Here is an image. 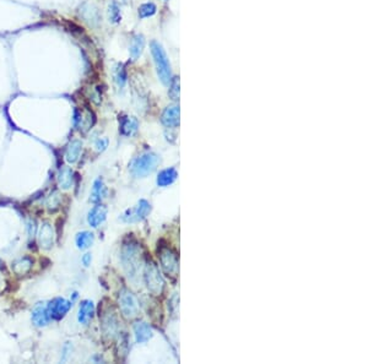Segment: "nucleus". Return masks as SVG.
Returning <instances> with one entry per match:
<instances>
[{"instance_id":"obj_1","label":"nucleus","mask_w":368,"mask_h":364,"mask_svg":"<svg viewBox=\"0 0 368 364\" xmlns=\"http://www.w3.org/2000/svg\"><path fill=\"white\" fill-rule=\"evenodd\" d=\"M141 245L135 239H128L123 243L121 249V263L128 279L138 282L140 277L143 258H141Z\"/></svg>"},{"instance_id":"obj_2","label":"nucleus","mask_w":368,"mask_h":364,"mask_svg":"<svg viewBox=\"0 0 368 364\" xmlns=\"http://www.w3.org/2000/svg\"><path fill=\"white\" fill-rule=\"evenodd\" d=\"M159 164V155L155 152H144V154L131 160L130 164H129V172L134 178L141 179V178H146L152 174L157 169Z\"/></svg>"},{"instance_id":"obj_3","label":"nucleus","mask_w":368,"mask_h":364,"mask_svg":"<svg viewBox=\"0 0 368 364\" xmlns=\"http://www.w3.org/2000/svg\"><path fill=\"white\" fill-rule=\"evenodd\" d=\"M150 49H151V54L152 58H154V63L155 66H156L157 76H159L160 81L162 82V85L168 86L173 76H172L171 64H169V59L167 57L166 50L164 49L162 44H160L156 40H152L150 43Z\"/></svg>"},{"instance_id":"obj_4","label":"nucleus","mask_w":368,"mask_h":364,"mask_svg":"<svg viewBox=\"0 0 368 364\" xmlns=\"http://www.w3.org/2000/svg\"><path fill=\"white\" fill-rule=\"evenodd\" d=\"M143 279L146 284L147 291L150 293L154 294V296H161L164 293L166 282H164V276L160 271V267L152 260H147L144 264Z\"/></svg>"},{"instance_id":"obj_5","label":"nucleus","mask_w":368,"mask_h":364,"mask_svg":"<svg viewBox=\"0 0 368 364\" xmlns=\"http://www.w3.org/2000/svg\"><path fill=\"white\" fill-rule=\"evenodd\" d=\"M118 305L121 309L122 315L125 319H134L139 315L140 312V307H139V302L136 299L135 294L128 288L121 289L118 294Z\"/></svg>"},{"instance_id":"obj_6","label":"nucleus","mask_w":368,"mask_h":364,"mask_svg":"<svg viewBox=\"0 0 368 364\" xmlns=\"http://www.w3.org/2000/svg\"><path fill=\"white\" fill-rule=\"evenodd\" d=\"M151 210H152L151 203H150L147 200H145V199H141V200L138 201L135 207L129 208V210H126L125 212L122 213L121 220L126 223L139 222V221L145 220L147 216L150 215Z\"/></svg>"},{"instance_id":"obj_7","label":"nucleus","mask_w":368,"mask_h":364,"mask_svg":"<svg viewBox=\"0 0 368 364\" xmlns=\"http://www.w3.org/2000/svg\"><path fill=\"white\" fill-rule=\"evenodd\" d=\"M159 260L162 270L167 275H177L179 269V259L176 251L172 250L168 246H162L159 249Z\"/></svg>"},{"instance_id":"obj_8","label":"nucleus","mask_w":368,"mask_h":364,"mask_svg":"<svg viewBox=\"0 0 368 364\" xmlns=\"http://www.w3.org/2000/svg\"><path fill=\"white\" fill-rule=\"evenodd\" d=\"M72 307L73 302H69L65 298L57 297L50 300L49 304H47L48 315H49L50 320L59 322V320H62L68 314V312H69Z\"/></svg>"},{"instance_id":"obj_9","label":"nucleus","mask_w":368,"mask_h":364,"mask_svg":"<svg viewBox=\"0 0 368 364\" xmlns=\"http://www.w3.org/2000/svg\"><path fill=\"white\" fill-rule=\"evenodd\" d=\"M96 121V117L91 109H79L74 111V125L80 131L86 132L90 130Z\"/></svg>"},{"instance_id":"obj_10","label":"nucleus","mask_w":368,"mask_h":364,"mask_svg":"<svg viewBox=\"0 0 368 364\" xmlns=\"http://www.w3.org/2000/svg\"><path fill=\"white\" fill-rule=\"evenodd\" d=\"M101 320V329H102L105 336L108 338H114L119 335V322L117 315L113 312L103 313L102 317H100Z\"/></svg>"},{"instance_id":"obj_11","label":"nucleus","mask_w":368,"mask_h":364,"mask_svg":"<svg viewBox=\"0 0 368 364\" xmlns=\"http://www.w3.org/2000/svg\"><path fill=\"white\" fill-rule=\"evenodd\" d=\"M181 117V109L177 104H172L164 108L161 116V123L162 125L166 126L167 129H174L179 125V119Z\"/></svg>"},{"instance_id":"obj_12","label":"nucleus","mask_w":368,"mask_h":364,"mask_svg":"<svg viewBox=\"0 0 368 364\" xmlns=\"http://www.w3.org/2000/svg\"><path fill=\"white\" fill-rule=\"evenodd\" d=\"M55 234L53 226L49 222H43L38 232V243L43 250H50L54 245Z\"/></svg>"},{"instance_id":"obj_13","label":"nucleus","mask_w":368,"mask_h":364,"mask_svg":"<svg viewBox=\"0 0 368 364\" xmlns=\"http://www.w3.org/2000/svg\"><path fill=\"white\" fill-rule=\"evenodd\" d=\"M108 208L102 202L96 203L87 213V223L92 228H97L107 220Z\"/></svg>"},{"instance_id":"obj_14","label":"nucleus","mask_w":368,"mask_h":364,"mask_svg":"<svg viewBox=\"0 0 368 364\" xmlns=\"http://www.w3.org/2000/svg\"><path fill=\"white\" fill-rule=\"evenodd\" d=\"M134 337L136 343H146L154 337V329L151 325L146 322H136L133 325Z\"/></svg>"},{"instance_id":"obj_15","label":"nucleus","mask_w":368,"mask_h":364,"mask_svg":"<svg viewBox=\"0 0 368 364\" xmlns=\"http://www.w3.org/2000/svg\"><path fill=\"white\" fill-rule=\"evenodd\" d=\"M50 318L48 315L47 304L44 302L37 303L35 308L32 309V323L37 327H44L49 324Z\"/></svg>"},{"instance_id":"obj_16","label":"nucleus","mask_w":368,"mask_h":364,"mask_svg":"<svg viewBox=\"0 0 368 364\" xmlns=\"http://www.w3.org/2000/svg\"><path fill=\"white\" fill-rule=\"evenodd\" d=\"M95 315V304L92 300L85 299L80 303L78 312V322L81 325H88Z\"/></svg>"},{"instance_id":"obj_17","label":"nucleus","mask_w":368,"mask_h":364,"mask_svg":"<svg viewBox=\"0 0 368 364\" xmlns=\"http://www.w3.org/2000/svg\"><path fill=\"white\" fill-rule=\"evenodd\" d=\"M178 178V172L174 167L164 168V169L160 170L159 174L156 177V184L160 188H167L169 185L173 184Z\"/></svg>"},{"instance_id":"obj_18","label":"nucleus","mask_w":368,"mask_h":364,"mask_svg":"<svg viewBox=\"0 0 368 364\" xmlns=\"http://www.w3.org/2000/svg\"><path fill=\"white\" fill-rule=\"evenodd\" d=\"M81 151H82V142L78 139L72 140L65 149V161L69 164H75L80 159Z\"/></svg>"},{"instance_id":"obj_19","label":"nucleus","mask_w":368,"mask_h":364,"mask_svg":"<svg viewBox=\"0 0 368 364\" xmlns=\"http://www.w3.org/2000/svg\"><path fill=\"white\" fill-rule=\"evenodd\" d=\"M139 130V121L135 117H123L119 125V132L125 137H131Z\"/></svg>"},{"instance_id":"obj_20","label":"nucleus","mask_w":368,"mask_h":364,"mask_svg":"<svg viewBox=\"0 0 368 364\" xmlns=\"http://www.w3.org/2000/svg\"><path fill=\"white\" fill-rule=\"evenodd\" d=\"M107 197H108V188L106 187L105 182H103L101 178H97V179L93 182L90 200L92 201L93 203H100V202H102L105 199H107Z\"/></svg>"},{"instance_id":"obj_21","label":"nucleus","mask_w":368,"mask_h":364,"mask_svg":"<svg viewBox=\"0 0 368 364\" xmlns=\"http://www.w3.org/2000/svg\"><path fill=\"white\" fill-rule=\"evenodd\" d=\"M58 185H59L60 189L63 190H68L73 187L74 183V172L70 167H67V165H63L62 168L58 172Z\"/></svg>"},{"instance_id":"obj_22","label":"nucleus","mask_w":368,"mask_h":364,"mask_svg":"<svg viewBox=\"0 0 368 364\" xmlns=\"http://www.w3.org/2000/svg\"><path fill=\"white\" fill-rule=\"evenodd\" d=\"M93 242H95V234L90 231H81L75 237V244L80 250H86V249L91 248Z\"/></svg>"},{"instance_id":"obj_23","label":"nucleus","mask_w":368,"mask_h":364,"mask_svg":"<svg viewBox=\"0 0 368 364\" xmlns=\"http://www.w3.org/2000/svg\"><path fill=\"white\" fill-rule=\"evenodd\" d=\"M34 260L30 256H21L11 263V270L16 275H25L32 269Z\"/></svg>"},{"instance_id":"obj_24","label":"nucleus","mask_w":368,"mask_h":364,"mask_svg":"<svg viewBox=\"0 0 368 364\" xmlns=\"http://www.w3.org/2000/svg\"><path fill=\"white\" fill-rule=\"evenodd\" d=\"M80 15L83 17L86 22H88L90 25L95 26L100 21V14H98V10L96 9L93 5L85 4L81 6L80 9Z\"/></svg>"},{"instance_id":"obj_25","label":"nucleus","mask_w":368,"mask_h":364,"mask_svg":"<svg viewBox=\"0 0 368 364\" xmlns=\"http://www.w3.org/2000/svg\"><path fill=\"white\" fill-rule=\"evenodd\" d=\"M144 48H145V37L143 35H136L134 36L133 40H131L130 48H129V53H130L131 60H138V58L140 57L141 53H143Z\"/></svg>"},{"instance_id":"obj_26","label":"nucleus","mask_w":368,"mask_h":364,"mask_svg":"<svg viewBox=\"0 0 368 364\" xmlns=\"http://www.w3.org/2000/svg\"><path fill=\"white\" fill-rule=\"evenodd\" d=\"M108 19H110V22H112V24H119L121 22V5L118 4L117 0H111L110 5H108Z\"/></svg>"},{"instance_id":"obj_27","label":"nucleus","mask_w":368,"mask_h":364,"mask_svg":"<svg viewBox=\"0 0 368 364\" xmlns=\"http://www.w3.org/2000/svg\"><path fill=\"white\" fill-rule=\"evenodd\" d=\"M114 81H116L118 88L125 87L126 82H128V74H126L124 65L118 64L114 69Z\"/></svg>"},{"instance_id":"obj_28","label":"nucleus","mask_w":368,"mask_h":364,"mask_svg":"<svg viewBox=\"0 0 368 364\" xmlns=\"http://www.w3.org/2000/svg\"><path fill=\"white\" fill-rule=\"evenodd\" d=\"M157 12V6L155 2L150 1V2H145V4L140 5L139 6V17L140 19H147V17H151L154 16L155 14Z\"/></svg>"},{"instance_id":"obj_29","label":"nucleus","mask_w":368,"mask_h":364,"mask_svg":"<svg viewBox=\"0 0 368 364\" xmlns=\"http://www.w3.org/2000/svg\"><path fill=\"white\" fill-rule=\"evenodd\" d=\"M168 96L172 101H178L179 99V91H181V85H179V78L173 76L168 85Z\"/></svg>"},{"instance_id":"obj_30","label":"nucleus","mask_w":368,"mask_h":364,"mask_svg":"<svg viewBox=\"0 0 368 364\" xmlns=\"http://www.w3.org/2000/svg\"><path fill=\"white\" fill-rule=\"evenodd\" d=\"M60 205V195L59 193L54 192L49 195L47 199H45V206L49 211H55L59 208Z\"/></svg>"},{"instance_id":"obj_31","label":"nucleus","mask_w":368,"mask_h":364,"mask_svg":"<svg viewBox=\"0 0 368 364\" xmlns=\"http://www.w3.org/2000/svg\"><path fill=\"white\" fill-rule=\"evenodd\" d=\"M108 142L110 141H108L107 137H100V139H97L95 141V150L98 152V154L105 152L108 147Z\"/></svg>"},{"instance_id":"obj_32","label":"nucleus","mask_w":368,"mask_h":364,"mask_svg":"<svg viewBox=\"0 0 368 364\" xmlns=\"http://www.w3.org/2000/svg\"><path fill=\"white\" fill-rule=\"evenodd\" d=\"M37 232V222L32 218H30L29 222H27V233H29L30 238H34L36 236Z\"/></svg>"},{"instance_id":"obj_33","label":"nucleus","mask_w":368,"mask_h":364,"mask_svg":"<svg viewBox=\"0 0 368 364\" xmlns=\"http://www.w3.org/2000/svg\"><path fill=\"white\" fill-rule=\"evenodd\" d=\"M81 263H82L85 267H88L91 263H92V255H91L90 253H86L85 255H82V258H81Z\"/></svg>"},{"instance_id":"obj_34","label":"nucleus","mask_w":368,"mask_h":364,"mask_svg":"<svg viewBox=\"0 0 368 364\" xmlns=\"http://www.w3.org/2000/svg\"><path fill=\"white\" fill-rule=\"evenodd\" d=\"M0 266H2V261H1V259H0Z\"/></svg>"},{"instance_id":"obj_35","label":"nucleus","mask_w":368,"mask_h":364,"mask_svg":"<svg viewBox=\"0 0 368 364\" xmlns=\"http://www.w3.org/2000/svg\"><path fill=\"white\" fill-rule=\"evenodd\" d=\"M164 1H168V0H164Z\"/></svg>"}]
</instances>
